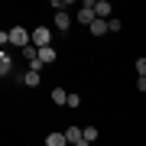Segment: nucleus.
Listing matches in <instances>:
<instances>
[{
    "mask_svg": "<svg viewBox=\"0 0 146 146\" xmlns=\"http://www.w3.org/2000/svg\"><path fill=\"white\" fill-rule=\"evenodd\" d=\"M58 3H68V7H72V3H78V0H58Z\"/></svg>",
    "mask_w": 146,
    "mask_h": 146,
    "instance_id": "a211bd4d",
    "label": "nucleus"
},
{
    "mask_svg": "<svg viewBox=\"0 0 146 146\" xmlns=\"http://www.w3.org/2000/svg\"><path fill=\"white\" fill-rule=\"evenodd\" d=\"M23 84H26V88H39V72H36V68H26V75H23Z\"/></svg>",
    "mask_w": 146,
    "mask_h": 146,
    "instance_id": "9d476101",
    "label": "nucleus"
},
{
    "mask_svg": "<svg viewBox=\"0 0 146 146\" xmlns=\"http://www.w3.org/2000/svg\"><path fill=\"white\" fill-rule=\"evenodd\" d=\"M65 88H52V104H58V107H65Z\"/></svg>",
    "mask_w": 146,
    "mask_h": 146,
    "instance_id": "f8f14e48",
    "label": "nucleus"
},
{
    "mask_svg": "<svg viewBox=\"0 0 146 146\" xmlns=\"http://www.w3.org/2000/svg\"><path fill=\"white\" fill-rule=\"evenodd\" d=\"M78 104H81L78 94H65V107H78Z\"/></svg>",
    "mask_w": 146,
    "mask_h": 146,
    "instance_id": "2eb2a0df",
    "label": "nucleus"
},
{
    "mask_svg": "<svg viewBox=\"0 0 146 146\" xmlns=\"http://www.w3.org/2000/svg\"><path fill=\"white\" fill-rule=\"evenodd\" d=\"M29 42H33V46H52V29H49V26H36V29H33L29 33Z\"/></svg>",
    "mask_w": 146,
    "mask_h": 146,
    "instance_id": "f03ea898",
    "label": "nucleus"
},
{
    "mask_svg": "<svg viewBox=\"0 0 146 146\" xmlns=\"http://www.w3.org/2000/svg\"><path fill=\"white\" fill-rule=\"evenodd\" d=\"M133 68H136V75H146V58H136Z\"/></svg>",
    "mask_w": 146,
    "mask_h": 146,
    "instance_id": "dca6fc26",
    "label": "nucleus"
},
{
    "mask_svg": "<svg viewBox=\"0 0 146 146\" xmlns=\"http://www.w3.org/2000/svg\"><path fill=\"white\" fill-rule=\"evenodd\" d=\"M110 13H114V7H110V0H94V16H101V20H107Z\"/></svg>",
    "mask_w": 146,
    "mask_h": 146,
    "instance_id": "39448f33",
    "label": "nucleus"
},
{
    "mask_svg": "<svg viewBox=\"0 0 146 146\" xmlns=\"http://www.w3.org/2000/svg\"><path fill=\"white\" fill-rule=\"evenodd\" d=\"M65 143H78L81 146V127H68L65 130Z\"/></svg>",
    "mask_w": 146,
    "mask_h": 146,
    "instance_id": "9b49d317",
    "label": "nucleus"
},
{
    "mask_svg": "<svg viewBox=\"0 0 146 146\" xmlns=\"http://www.w3.org/2000/svg\"><path fill=\"white\" fill-rule=\"evenodd\" d=\"M7 46V29H0V49Z\"/></svg>",
    "mask_w": 146,
    "mask_h": 146,
    "instance_id": "f3484780",
    "label": "nucleus"
},
{
    "mask_svg": "<svg viewBox=\"0 0 146 146\" xmlns=\"http://www.w3.org/2000/svg\"><path fill=\"white\" fill-rule=\"evenodd\" d=\"M91 36H107V20H101V16H94V20L88 23Z\"/></svg>",
    "mask_w": 146,
    "mask_h": 146,
    "instance_id": "423d86ee",
    "label": "nucleus"
},
{
    "mask_svg": "<svg viewBox=\"0 0 146 146\" xmlns=\"http://www.w3.org/2000/svg\"><path fill=\"white\" fill-rule=\"evenodd\" d=\"M13 72V58H10V52H3V49H0V78H3V75H10Z\"/></svg>",
    "mask_w": 146,
    "mask_h": 146,
    "instance_id": "0eeeda50",
    "label": "nucleus"
},
{
    "mask_svg": "<svg viewBox=\"0 0 146 146\" xmlns=\"http://www.w3.org/2000/svg\"><path fill=\"white\" fill-rule=\"evenodd\" d=\"M98 127H81V146H88V143H94V140H98Z\"/></svg>",
    "mask_w": 146,
    "mask_h": 146,
    "instance_id": "1a4fd4ad",
    "label": "nucleus"
},
{
    "mask_svg": "<svg viewBox=\"0 0 146 146\" xmlns=\"http://www.w3.org/2000/svg\"><path fill=\"white\" fill-rule=\"evenodd\" d=\"M120 29H123V23L117 16H107V33H120Z\"/></svg>",
    "mask_w": 146,
    "mask_h": 146,
    "instance_id": "4468645a",
    "label": "nucleus"
},
{
    "mask_svg": "<svg viewBox=\"0 0 146 146\" xmlns=\"http://www.w3.org/2000/svg\"><path fill=\"white\" fill-rule=\"evenodd\" d=\"M46 143H49V146H65V133H49Z\"/></svg>",
    "mask_w": 146,
    "mask_h": 146,
    "instance_id": "ddd939ff",
    "label": "nucleus"
},
{
    "mask_svg": "<svg viewBox=\"0 0 146 146\" xmlns=\"http://www.w3.org/2000/svg\"><path fill=\"white\" fill-rule=\"evenodd\" d=\"M36 55L42 58V65H49V62H55V49H52V46H39V49H36Z\"/></svg>",
    "mask_w": 146,
    "mask_h": 146,
    "instance_id": "6e6552de",
    "label": "nucleus"
},
{
    "mask_svg": "<svg viewBox=\"0 0 146 146\" xmlns=\"http://www.w3.org/2000/svg\"><path fill=\"white\" fill-rule=\"evenodd\" d=\"M75 20H78L81 26H88V23L94 20V7H88V3H81V7H78V13H75Z\"/></svg>",
    "mask_w": 146,
    "mask_h": 146,
    "instance_id": "20e7f679",
    "label": "nucleus"
},
{
    "mask_svg": "<svg viewBox=\"0 0 146 146\" xmlns=\"http://www.w3.org/2000/svg\"><path fill=\"white\" fill-rule=\"evenodd\" d=\"M26 42H29V29H23V26H10V33H7V46L20 49V46H26Z\"/></svg>",
    "mask_w": 146,
    "mask_h": 146,
    "instance_id": "f257e3e1",
    "label": "nucleus"
},
{
    "mask_svg": "<svg viewBox=\"0 0 146 146\" xmlns=\"http://www.w3.org/2000/svg\"><path fill=\"white\" fill-rule=\"evenodd\" d=\"M52 26H55L58 33H68V29H72V16L65 13V7H58V10H55V20H52Z\"/></svg>",
    "mask_w": 146,
    "mask_h": 146,
    "instance_id": "7ed1b4c3",
    "label": "nucleus"
},
{
    "mask_svg": "<svg viewBox=\"0 0 146 146\" xmlns=\"http://www.w3.org/2000/svg\"><path fill=\"white\" fill-rule=\"evenodd\" d=\"M49 3H58V0H49Z\"/></svg>",
    "mask_w": 146,
    "mask_h": 146,
    "instance_id": "6ab92c4d",
    "label": "nucleus"
}]
</instances>
